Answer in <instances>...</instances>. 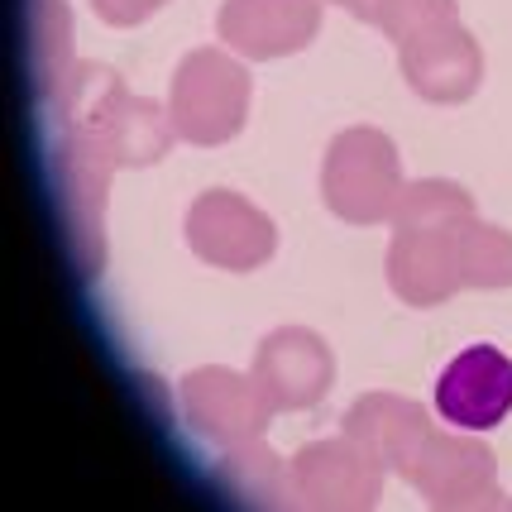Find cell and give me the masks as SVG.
Masks as SVG:
<instances>
[{
  "instance_id": "obj_12",
  "label": "cell",
  "mask_w": 512,
  "mask_h": 512,
  "mask_svg": "<svg viewBox=\"0 0 512 512\" xmlns=\"http://www.w3.org/2000/svg\"><path fill=\"white\" fill-rule=\"evenodd\" d=\"M402 479L417 484L431 503H446V508L450 503H479L484 493H493V455L479 441L426 431L422 446L402 465Z\"/></svg>"
},
{
  "instance_id": "obj_6",
  "label": "cell",
  "mask_w": 512,
  "mask_h": 512,
  "mask_svg": "<svg viewBox=\"0 0 512 512\" xmlns=\"http://www.w3.org/2000/svg\"><path fill=\"white\" fill-rule=\"evenodd\" d=\"M187 245L197 249L206 264L230 268V273H249V268H259L273 254L278 230L240 192H206L187 211Z\"/></svg>"
},
{
  "instance_id": "obj_3",
  "label": "cell",
  "mask_w": 512,
  "mask_h": 512,
  "mask_svg": "<svg viewBox=\"0 0 512 512\" xmlns=\"http://www.w3.org/2000/svg\"><path fill=\"white\" fill-rule=\"evenodd\" d=\"M168 115L178 139L192 144H225L235 139L249 115V72L221 48H197L178 63Z\"/></svg>"
},
{
  "instance_id": "obj_16",
  "label": "cell",
  "mask_w": 512,
  "mask_h": 512,
  "mask_svg": "<svg viewBox=\"0 0 512 512\" xmlns=\"http://www.w3.org/2000/svg\"><path fill=\"white\" fill-rule=\"evenodd\" d=\"M96 5V15L106 24H139V20H149L163 0H91Z\"/></svg>"
},
{
  "instance_id": "obj_8",
  "label": "cell",
  "mask_w": 512,
  "mask_h": 512,
  "mask_svg": "<svg viewBox=\"0 0 512 512\" xmlns=\"http://www.w3.org/2000/svg\"><path fill=\"white\" fill-rule=\"evenodd\" d=\"M335 359L326 340L307 326H283V331L264 335L259 355H254V383L268 398L273 412H297V407H316L331 393Z\"/></svg>"
},
{
  "instance_id": "obj_7",
  "label": "cell",
  "mask_w": 512,
  "mask_h": 512,
  "mask_svg": "<svg viewBox=\"0 0 512 512\" xmlns=\"http://www.w3.org/2000/svg\"><path fill=\"white\" fill-rule=\"evenodd\" d=\"M388 469L355 436L316 441L292 460V503L302 508H374Z\"/></svg>"
},
{
  "instance_id": "obj_4",
  "label": "cell",
  "mask_w": 512,
  "mask_h": 512,
  "mask_svg": "<svg viewBox=\"0 0 512 512\" xmlns=\"http://www.w3.org/2000/svg\"><path fill=\"white\" fill-rule=\"evenodd\" d=\"M77 130L96 144V154L111 168H139V163H158L173 144V115L158 111L154 101H139L120 87L115 77H96V96L77 106Z\"/></svg>"
},
{
  "instance_id": "obj_13",
  "label": "cell",
  "mask_w": 512,
  "mask_h": 512,
  "mask_svg": "<svg viewBox=\"0 0 512 512\" xmlns=\"http://www.w3.org/2000/svg\"><path fill=\"white\" fill-rule=\"evenodd\" d=\"M426 431H431V422H426L422 407L407 398H393V393H369L345 417V436H355L383 469H398V474L412 460V450L422 446Z\"/></svg>"
},
{
  "instance_id": "obj_2",
  "label": "cell",
  "mask_w": 512,
  "mask_h": 512,
  "mask_svg": "<svg viewBox=\"0 0 512 512\" xmlns=\"http://www.w3.org/2000/svg\"><path fill=\"white\" fill-rule=\"evenodd\" d=\"M321 197L350 225L393 221V206L402 197V163L393 139L364 125L335 134L321 168Z\"/></svg>"
},
{
  "instance_id": "obj_5",
  "label": "cell",
  "mask_w": 512,
  "mask_h": 512,
  "mask_svg": "<svg viewBox=\"0 0 512 512\" xmlns=\"http://www.w3.org/2000/svg\"><path fill=\"white\" fill-rule=\"evenodd\" d=\"M182 417L211 446H240L268 426L273 407L259 393L254 374H235L221 364H206L182 379Z\"/></svg>"
},
{
  "instance_id": "obj_14",
  "label": "cell",
  "mask_w": 512,
  "mask_h": 512,
  "mask_svg": "<svg viewBox=\"0 0 512 512\" xmlns=\"http://www.w3.org/2000/svg\"><path fill=\"white\" fill-rule=\"evenodd\" d=\"M225 484H230V493H240L245 503L268 508V503H288L292 498V469L278 465L273 450L240 441L225 455Z\"/></svg>"
},
{
  "instance_id": "obj_15",
  "label": "cell",
  "mask_w": 512,
  "mask_h": 512,
  "mask_svg": "<svg viewBox=\"0 0 512 512\" xmlns=\"http://www.w3.org/2000/svg\"><path fill=\"white\" fill-rule=\"evenodd\" d=\"M359 20L379 24L383 34H393V39L402 44V39L422 34L426 24L455 20V15H450V0H364Z\"/></svg>"
},
{
  "instance_id": "obj_10",
  "label": "cell",
  "mask_w": 512,
  "mask_h": 512,
  "mask_svg": "<svg viewBox=\"0 0 512 512\" xmlns=\"http://www.w3.org/2000/svg\"><path fill=\"white\" fill-rule=\"evenodd\" d=\"M326 0H225L216 29L245 58H283L316 39Z\"/></svg>"
},
{
  "instance_id": "obj_9",
  "label": "cell",
  "mask_w": 512,
  "mask_h": 512,
  "mask_svg": "<svg viewBox=\"0 0 512 512\" xmlns=\"http://www.w3.org/2000/svg\"><path fill=\"white\" fill-rule=\"evenodd\" d=\"M436 412L455 431H493L512 412V359L498 345H469L436 379Z\"/></svg>"
},
{
  "instance_id": "obj_1",
  "label": "cell",
  "mask_w": 512,
  "mask_h": 512,
  "mask_svg": "<svg viewBox=\"0 0 512 512\" xmlns=\"http://www.w3.org/2000/svg\"><path fill=\"white\" fill-rule=\"evenodd\" d=\"M388 283L412 307H431L455 288H503L512 283V235L474 221V211L455 221L412 225L393 235Z\"/></svg>"
},
{
  "instance_id": "obj_17",
  "label": "cell",
  "mask_w": 512,
  "mask_h": 512,
  "mask_svg": "<svg viewBox=\"0 0 512 512\" xmlns=\"http://www.w3.org/2000/svg\"><path fill=\"white\" fill-rule=\"evenodd\" d=\"M335 5H350L355 15H359V10H364V0H335Z\"/></svg>"
},
{
  "instance_id": "obj_11",
  "label": "cell",
  "mask_w": 512,
  "mask_h": 512,
  "mask_svg": "<svg viewBox=\"0 0 512 512\" xmlns=\"http://www.w3.org/2000/svg\"><path fill=\"white\" fill-rule=\"evenodd\" d=\"M407 87L426 101H465L479 87V48L455 20L426 24L422 34L402 39Z\"/></svg>"
}]
</instances>
